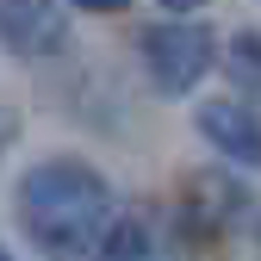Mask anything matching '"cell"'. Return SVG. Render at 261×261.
<instances>
[{
  "label": "cell",
  "mask_w": 261,
  "mask_h": 261,
  "mask_svg": "<svg viewBox=\"0 0 261 261\" xmlns=\"http://www.w3.org/2000/svg\"><path fill=\"white\" fill-rule=\"evenodd\" d=\"M19 230L44 255H87L112 224V180L81 155H50L19 180Z\"/></svg>",
  "instance_id": "6da1fadb"
},
{
  "label": "cell",
  "mask_w": 261,
  "mask_h": 261,
  "mask_svg": "<svg viewBox=\"0 0 261 261\" xmlns=\"http://www.w3.org/2000/svg\"><path fill=\"white\" fill-rule=\"evenodd\" d=\"M212 62H218V38L187 13H168L162 25L143 31V69L162 93H193L212 75Z\"/></svg>",
  "instance_id": "7a4b0ae2"
},
{
  "label": "cell",
  "mask_w": 261,
  "mask_h": 261,
  "mask_svg": "<svg viewBox=\"0 0 261 261\" xmlns=\"http://www.w3.org/2000/svg\"><path fill=\"white\" fill-rule=\"evenodd\" d=\"M0 44L25 62H44L69 44V13L62 0H0Z\"/></svg>",
  "instance_id": "3957f363"
},
{
  "label": "cell",
  "mask_w": 261,
  "mask_h": 261,
  "mask_svg": "<svg viewBox=\"0 0 261 261\" xmlns=\"http://www.w3.org/2000/svg\"><path fill=\"white\" fill-rule=\"evenodd\" d=\"M199 137L224 162H237V168H261V118L243 100H205L199 106Z\"/></svg>",
  "instance_id": "277c9868"
},
{
  "label": "cell",
  "mask_w": 261,
  "mask_h": 261,
  "mask_svg": "<svg viewBox=\"0 0 261 261\" xmlns=\"http://www.w3.org/2000/svg\"><path fill=\"white\" fill-rule=\"evenodd\" d=\"M243 187H230V180H193V193H180V212L193 218V237H212V230H224V224H237L243 218Z\"/></svg>",
  "instance_id": "5b68a950"
},
{
  "label": "cell",
  "mask_w": 261,
  "mask_h": 261,
  "mask_svg": "<svg viewBox=\"0 0 261 261\" xmlns=\"http://www.w3.org/2000/svg\"><path fill=\"white\" fill-rule=\"evenodd\" d=\"M224 62H230V75L243 87H261V31H237L224 44Z\"/></svg>",
  "instance_id": "8992f818"
},
{
  "label": "cell",
  "mask_w": 261,
  "mask_h": 261,
  "mask_svg": "<svg viewBox=\"0 0 261 261\" xmlns=\"http://www.w3.org/2000/svg\"><path fill=\"white\" fill-rule=\"evenodd\" d=\"M75 7H81V13H124L130 0H75Z\"/></svg>",
  "instance_id": "52a82bcc"
},
{
  "label": "cell",
  "mask_w": 261,
  "mask_h": 261,
  "mask_svg": "<svg viewBox=\"0 0 261 261\" xmlns=\"http://www.w3.org/2000/svg\"><path fill=\"white\" fill-rule=\"evenodd\" d=\"M162 7H168V13H199L205 0H162Z\"/></svg>",
  "instance_id": "ba28073f"
},
{
  "label": "cell",
  "mask_w": 261,
  "mask_h": 261,
  "mask_svg": "<svg viewBox=\"0 0 261 261\" xmlns=\"http://www.w3.org/2000/svg\"><path fill=\"white\" fill-rule=\"evenodd\" d=\"M0 261H7V249H0Z\"/></svg>",
  "instance_id": "9c48e42d"
}]
</instances>
